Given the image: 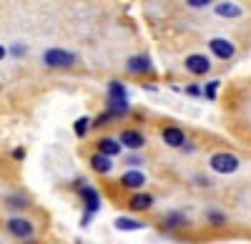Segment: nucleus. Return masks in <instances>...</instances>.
<instances>
[{"label": "nucleus", "instance_id": "obj_17", "mask_svg": "<svg viewBox=\"0 0 251 244\" xmlns=\"http://www.w3.org/2000/svg\"><path fill=\"white\" fill-rule=\"evenodd\" d=\"M214 10H216V15H221V18H239V15L244 13L236 3H219Z\"/></svg>", "mask_w": 251, "mask_h": 244}, {"label": "nucleus", "instance_id": "obj_24", "mask_svg": "<svg viewBox=\"0 0 251 244\" xmlns=\"http://www.w3.org/2000/svg\"><path fill=\"white\" fill-rule=\"evenodd\" d=\"M186 91H188V93H191V96H201V93H203V91H201V88H199L196 83H191V86H188Z\"/></svg>", "mask_w": 251, "mask_h": 244}, {"label": "nucleus", "instance_id": "obj_4", "mask_svg": "<svg viewBox=\"0 0 251 244\" xmlns=\"http://www.w3.org/2000/svg\"><path fill=\"white\" fill-rule=\"evenodd\" d=\"M5 229L15 239H33V234H35V224L25 217H10L5 221Z\"/></svg>", "mask_w": 251, "mask_h": 244}, {"label": "nucleus", "instance_id": "obj_25", "mask_svg": "<svg viewBox=\"0 0 251 244\" xmlns=\"http://www.w3.org/2000/svg\"><path fill=\"white\" fill-rule=\"evenodd\" d=\"M23 156H25V151H23V149H15V151H13V159H18V161L23 159Z\"/></svg>", "mask_w": 251, "mask_h": 244}, {"label": "nucleus", "instance_id": "obj_21", "mask_svg": "<svg viewBox=\"0 0 251 244\" xmlns=\"http://www.w3.org/2000/svg\"><path fill=\"white\" fill-rule=\"evenodd\" d=\"M219 81H211V83H206V88H203V96L206 98H216V91H219Z\"/></svg>", "mask_w": 251, "mask_h": 244}, {"label": "nucleus", "instance_id": "obj_15", "mask_svg": "<svg viewBox=\"0 0 251 244\" xmlns=\"http://www.w3.org/2000/svg\"><path fill=\"white\" fill-rule=\"evenodd\" d=\"M126 68H128V73H149L151 71V60L146 55H133V58H128Z\"/></svg>", "mask_w": 251, "mask_h": 244}, {"label": "nucleus", "instance_id": "obj_14", "mask_svg": "<svg viewBox=\"0 0 251 244\" xmlns=\"http://www.w3.org/2000/svg\"><path fill=\"white\" fill-rule=\"evenodd\" d=\"M121 149H123V146H121V141H118V138H100V141H98V154L108 156V159L118 156Z\"/></svg>", "mask_w": 251, "mask_h": 244}, {"label": "nucleus", "instance_id": "obj_9", "mask_svg": "<svg viewBox=\"0 0 251 244\" xmlns=\"http://www.w3.org/2000/svg\"><path fill=\"white\" fill-rule=\"evenodd\" d=\"M208 68H211V60H208L206 55H201V53H194V55L186 58V71L188 73L203 76V73H208Z\"/></svg>", "mask_w": 251, "mask_h": 244}, {"label": "nucleus", "instance_id": "obj_10", "mask_svg": "<svg viewBox=\"0 0 251 244\" xmlns=\"http://www.w3.org/2000/svg\"><path fill=\"white\" fill-rule=\"evenodd\" d=\"M121 184H123L126 189L138 191L141 187H146V174H143V171H138V169H126V171H123V176H121Z\"/></svg>", "mask_w": 251, "mask_h": 244}, {"label": "nucleus", "instance_id": "obj_2", "mask_svg": "<svg viewBox=\"0 0 251 244\" xmlns=\"http://www.w3.org/2000/svg\"><path fill=\"white\" fill-rule=\"evenodd\" d=\"M208 166H211V171H216V174H236L241 161L231 151H216L211 159H208Z\"/></svg>", "mask_w": 251, "mask_h": 244}, {"label": "nucleus", "instance_id": "obj_8", "mask_svg": "<svg viewBox=\"0 0 251 244\" xmlns=\"http://www.w3.org/2000/svg\"><path fill=\"white\" fill-rule=\"evenodd\" d=\"M161 138H163V144L171 146V149H183V144H186V134L178 126H166L161 131Z\"/></svg>", "mask_w": 251, "mask_h": 244}, {"label": "nucleus", "instance_id": "obj_20", "mask_svg": "<svg viewBox=\"0 0 251 244\" xmlns=\"http://www.w3.org/2000/svg\"><path fill=\"white\" fill-rule=\"evenodd\" d=\"M91 124H93V121H91L88 116H80V118L75 121V136H78V138H83V136H86V134H88V129H91Z\"/></svg>", "mask_w": 251, "mask_h": 244}, {"label": "nucleus", "instance_id": "obj_3", "mask_svg": "<svg viewBox=\"0 0 251 244\" xmlns=\"http://www.w3.org/2000/svg\"><path fill=\"white\" fill-rule=\"evenodd\" d=\"M73 189L80 194V199H83V204H86V214H96L98 209H100V194L88 184V181L86 179H78L75 181V184H73Z\"/></svg>", "mask_w": 251, "mask_h": 244}, {"label": "nucleus", "instance_id": "obj_11", "mask_svg": "<svg viewBox=\"0 0 251 244\" xmlns=\"http://www.w3.org/2000/svg\"><path fill=\"white\" fill-rule=\"evenodd\" d=\"M153 194H149V191H136L131 199H128V209L131 212H149L151 207H153Z\"/></svg>", "mask_w": 251, "mask_h": 244}, {"label": "nucleus", "instance_id": "obj_12", "mask_svg": "<svg viewBox=\"0 0 251 244\" xmlns=\"http://www.w3.org/2000/svg\"><path fill=\"white\" fill-rule=\"evenodd\" d=\"M91 169L96 171V174H111L113 171V159H108V156H103V154H93L91 156Z\"/></svg>", "mask_w": 251, "mask_h": 244}, {"label": "nucleus", "instance_id": "obj_23", "mask_svg": "<svg viewBox=\"0 0 251 244\" xmlns=\"http://www.w3.org/2000/svg\"><path fill=\"white\" fill-rule=\"evenodd\" d=\"M126 164H128V166H141L143 159H141L138 154H133V156H126Z\"/></svg>", "mask_w": 251, "mask_h": 244}, {"label": "nucleus", "instance_id": "obj_13", "mask_svg": "<svg viewBox=\"0 0 251 244\" xmlns=\"http://www.w3.org/2000/svg\"><path fill=\"white\" fill-rule=\"evenodd\" d=\"M186 224H188V219H186L183 212H169L163 217V229H169V232H176V229H181Z\"/></svg>", "mask_w": 251, "mask_h": 244}, {"label": "nucleus", "instance_id": "obj_1", "mask_svg": "<svg viewBox=\"0 0 251 244\" xmlns=\"http://www.w3.org/2000/svg\"><path fill=\"white\" fill-rule=\"evenodd\" d=\"M128 111H131V106H128V98H126V86L113 81L108 86V113L111 116H126Z\"/></svg>", "mask_w": 251, "mask_h": 244}, {"label": "nucleus", "instance_id": "obj_22", "mask_svg": "<svg viewBox=\"0 0 251 244\" xmlns=\"http://www.w3.org/2000/svg\"><path fill=\"white\" fill-rule=\"evenodd\" d=\"M186 3L191 5V8H196V10H199V8H206V5H211L214 0H186Z\"/></svg>", "mask_w": 251, "mask_h": 244}, {"label": "nucleus", "instance_id": "obj_5", "mask_svg": "<svg viewBox=\"0 0 251 244\" xmlns=\"http://www.w3.org/2000/svg\"><path fill=\"white\" fill-rule=\"evenodd\" d=\"M43 63L50 66V68H68L75 63V55L68 53V51H63V48H48L43 53Z\"/></svg>", "mask_w": 251, "mask_h": 244}, {"label": "nucleus", "instance_id": "obj_16", "mask_svg": "<svg viewBox=\"0 0 251 244\" xmlns=\"http://www.w3.org/2000/svg\"><path fill=\"white\" fill-rule=\"evenodd\" d=\"M113 227H116L118 232H138V229H143L146 224H143V221L131 219V217H118V219L113 221Z\"/></svg>", "mask_w": 251, "mask_h": 244}, {"label": "nucleus", "instance_id": "obj_19", "mask_svg": "<svg viewBox=\"0 0 251 244\" xmlns=\"http://www.w3.org/2000/svg\"><path fill=\"white\" fill-rule=\"evenodd\" d=\"M5 207L8 209H28L30 207V199H25V196H8L5 199Z\"/></svg>", "mask_w": 251, "mask_h": 244}, {"label": "nucleus", "instance_id": "obj_26", "mask_svg": "<svg viewBox=\"0 0 251 244\" xmlns=\"http://www.w3.org/2000/svg\"><path fill=\"white\" fill-rule=\"evenodd\" d=\"M3 58H5V46L0 43V60H3Z\"/></svg>", "mask_w": 251, "mask_h": 244}, {"label": "nucleus", "instance_id": "obj_7", "mask_svg": "<svg viewBox=\"0 0 251 244\" xmlns=\"http://www.w3.org/2000/svg\"><path fill=\"white\" fill-rule=\"evenodd\" d=\"M118 141H121V146L131 149V151H141V149L146 146V136H143L141 131H133V129H126V131L118 136Z\"/></svg>", "mask_w": 251, "mask_h": 244}, {"label": "nucleus", "instance_id": "obj_6", "mask_svg": "<svg viewBox=\"0 0 251 244\" xmlns=\"http://www.w3.org/2000/svg\"><path fill=\"white\" fill-rule=\"evenodd\" d=\"M208 48H211V53L216 58H221V60H228L236 53L234 43H231V40H226V38H211V40H208Z\"/></svg>", "mask_w": 251, "mask_h": 244}, {"label": "nucleus", "instance_id": "obj_18", "mask_svg": "<svg viewBox=\"0 0 251 244\" xmlns=\"http://www.w3.org/2000/svg\"><path fill=\"white\" fill-rule=\"evenodd\" d=\"M206 221H208L211 227H224V224H226V214L219 212V209H208V212H206Z\"/></svg>", "mask_w": 251, "mask_h": 244}]
</instances>
